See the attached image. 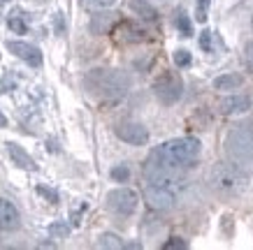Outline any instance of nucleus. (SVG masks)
I'll return each instance as SVG.
<instances>
[{"label": "nucleus", "instance_id": "c85d7f7f", "mask_svg": "<svg viewBox=\"0 0 253 250\" xmlns=\"http://www.w3.org/2000/svg\"><path fill=\"white\" fill-rule=\"evenodd\" d=\"M0 2H5V0H0Z\"/></svg>", "mask_w": 253, "mask_h": 250}, {"label": "nucleus", "instance_id": "1a4fd4ad", "mask_svg": "<svg viewBox=\"0 0 253 250\" xmlns=\"http://www.w3.org/2000/svg\"><path fill=\"white\" fill-rule=\"evenodd\" d=\"M116 137L126 142L130 146H146L149 144V130L142 125V123H132V121H126V123H119L114 128Z\"/></svg>", "mask_w": 253, "mask_h": 250}, {"label": "nucleus", "instance_id": "39448f33", "mask_svg": "<svg viewBox=\"0 0 253 250\" xmlns=\"http://www.w3.org/2000/svg\"><path fill=\"white\" fill-rule=\"evenodd\" d=\"M139 195L130 188H114L107 192V209L121 218H128L137 211Z\"/></svg>", "mask_w": 253, "mask_h": 250}, {"label": "nucleus", "instance_id": "6ab92c4d", "mask_svg": "<svg viewBox=\"0 0 253 250\" xmlns=\"http://www.w3.org/2000/svg\"><path fill=\"white\" fill-rule=\"evenodd\" d=\"M112 179H114V181H119V183H126L128 179H130V172H128V167H126V165L114 167V169H112Z\"/></svg>", "mask_w": 253, "mask_h": 250}, {"label": "nucleus", "instance_id": "f257e3e1", "mask_svg": "<svg viewBox=\"0 0 253 250\" xmlns=\"http://www.w3.org/2000/svg\"><path fill=\"white\" fill-rule=\"evenodd\" d=\"M202 144L195 137H174L163 142L158 148H154V153L149 155V165L158 167H169V169H181V167L193 165L200 158Z\"/></svg>", "mask_w": 253, "mask_h": 250}, {"label": "nucleus", "instance_id": "6e6552de", "mask_svg": "<svg viewBox=\"0 0 253 250\" xmlns=\"http://www.w3.org/2000/svg\"><path fill=\"white\" fill-rule=\"evenodd\" d=\"M146 183L163 185V188H169L176 192V188H181V183H184V176L179 174L176 169H169V167L149 165L146 167Z\"/></svg>", "mask_w": 253, "mask_h": 250}, {"label": "nucleus", "instance_id": "7ed1b4c3", "mask_svg": "<svg viewBox=\"0 0 253 250\" xmlns=\"http://www.w3.org/2000/svg\"><path fill=\"white\" fill-rule=\"evenodd\" d=\"M209 183L211 188L223 192V195H239L249 183V176L242 172L237 162H218L209 172Z\"/></svg>", "mask_w": 253, "mask_h": 250}, {"label": "nucleus", "instance_id": "b1692460", "mask_svg": "<svg viewBox=\"0 0 253 250\" xmlns=\"http://www.w3.org/2000/svg\"><path fill=\"white\" fill-rule=\"evenodd\" d=\"M38 192H40V195H44V197H49V199H51V202H54V204H56V202H58V195H56V192H51V190L42 188V185H40V188H38Z\"/></svg>", "mask_w": 253, "mask_h": 250}, {"label": "nucleus", "instance_id": "9d476101", "mask_svg": "<svg viewBox=\"0 0 253 250\" xmlns=\"http://www.w3.org/2000/svg\"><path fill=\"white\" fill-rule=\"evenodd\" d=\"M21 225V213L9 199L0 197V232H14Z\"/></svg>", "mask_w": 253, "mask_h": 250}, {"label": "nucleus", "instance_id": "f3484780", "mask_svg": "<svg viewBox=\"0 0 253 250\" xmlns=\"http://www.w3.org/2000/svg\"><path fill=\"white\" fill-rule=\"evenodd\" d=\"M79 5L88 12H102V9L114 7L116 0H79Z\"/></svg>", "mask_w": 253, "mask_h": 250}, {"label": "nucleus", "instance_id": "423d86ee", "mask_svg": "<svg viewBox=\"0 0 253 250\" xmlns=\"http://www.w3.org/2000/svg\"><path fill=\"white\" fill-rule=\"evenodd\" d=\"M181 91H184V83H181V76L176 72H163L154 83L156 98L161 100L163 105H174L176 100L181 98Z\"/></svg>", "mask_w": 253, "mask_h": 250}, {"label": "nucleus", "instance_id": "bb28decb", "mask_svg": "<svg viewBox=\"0 0 253 250\" xmlns=\"http://www.w3.org/2000/svg\"><path fill=\"white\" fill-rule=\"evenodd\" d=\"M163 248H186V243L184 241H168Z\"/></svg>", "mask_w": 253, "mask_h": 250}, {"label": "nucleus", "instance_id": "412c9836", "mask_svg": "<svg viewBox=\"0 0 253 250\" xmlns=\"http://www.w3.org/2000/svg\"><path fill=\"white\" fill-rule=\"evenodd\" d=\"M174 63H176V65H181V68L191 65V53L184 51V49H179V51L174 53Z\"/></svg>", "mask_w": 253, "mask_h": 250}, {"label": "nucleus", "instance_id": "f8f14e48", "mask_svg": "<svg viewBox=\"0 0 253 250\" xmlns=\"http://www.w3.org/2000/svg\"><path fill=\"white\" fill-rule=\"evenodd\" d=\"M251 109V100L246 95H228L221 100V111L225 116H239Z\"/></svg>", "mask_w": 253, "mask_h": 250}, {"label": "nucleus", "instance_id": "393cba45", "mask_svg": "<svg viewBox=\"0 0 253 250\" xmlns=\"http://www.w3.org/2000/svg\"><path fill=\"white\" fill-rule=\"evenodd\" d=\"M179 26H181V31H184L186 35H191V26H188V19H186V14H179Z\"/></svg>", "mask_w": 253, "mask_h": 250}, {"label": "nucleus", "instance_id": "f03ea898", "mask_svg": "<svg viewBox=\"0 0 253 250\" xmlns=\"http://www.w3.org/2000/svg\"><path fill=\"white\" fill-rule=\"evenodd\" d=\"M84 83L100 98H123L130 88V76L121 70H91Z\"/></svg>", "mask_w": 253, "mask_h": 250}, {"label": "nucleus", "instance_id": "9b49d317", "mask_svg": "<svg viewBox=\"0 0 253 250\" xmlns=\"http://www.w3.org/2000/svg\"><path fill=\"white\" fill-rule=\"evenodd\" d=\"M7 51L14 53L16 58H21V61H26L28 65H33V68H38L40 63H42V53H40L38 46L28 44V42H7Z\"/></svg>", "mask_w": 253, "mask_h": 250}, {"label": "nucleus", "instance_id": "cd10ccee", "mask_svg": "<svg viewBox=\"0 0 253 250\" xmlns=\"http://www.w3.org/2000/svg\"><path fill=\"white\" fill-rule=\"evenodd\" d=\"M5 125H7V118H5V116L0 114V128H5Z\"/></svg>", "mask_w": 253, "mask_h": 250}, {"label": "nucleus", "instance_id": "aec40b11", "mask_svg": "<svg viewBox=\"0 0 253 250\" xmlns=\"http://www.w3.org/2000/svg\"><path fill=\"white\" fill-rule=\"evenodd\" d=\"M209 2L211 0H198V9H195V19H198L200 23L207 21V9H209Z\"/></svg>", "mask_w": 253, "mask_h": 250}, {"label": "nucleus", "instance_id": "2eb2a0df", "mask_svg": "<svg viewBox=\"0 0 253 250\" xmlns=\"http://www.w3.org/2000/svg\"><path fill=\"white\" fill-rule=\"evenodd\" d=\"M244 83V76L242 74H221L214 79V88L216 91H235V88H239Z\"/></svg>", "mask_w": 253, "mask_h": 250}, {"label": "nucleus", "instance_id": "a878e982", "mask_svg": "<svg viewBox=\"0 0 253 250\" xmlns=\"http://www.w3.org/2000/svg\"><path fill=\"white\" fill-rule=\"evenodd\" d=\"M51 234H54V236H58V234L65 236V234H68V227H65V225H54V227H51Z\"/></svg>", "mask_w": 253, "mask_h": 250}, {"label": "nucleus", "instance_id": "5701e85b", "mask_svg": "<svg viewBox=\"0 0 253 250\" xmlns=\"http://www.w3.org/2000/svg\"><path fill=\"white\" fill-rule=\"evenodd\" d=\"M244 61H246V68L253 72V44L246 46V53H244Z\"/></svg>", "mask_w": 253, "mask_h": 250}, {"label": "nucleus", "instance_id": "4be33fe9", "mask_svg": "<svg viewBox=\"0 0 253 250\" xmlns=\"http://www.w3.org/2000/svg\"><path fill=\"white\" fill-rule=\"evenodd\" d=\"M200 46H202L205 51H211V33L209 31H205L200 35Z\"/></svg>", "mask_w": 253, "mask_h": 250}, {"label": "nucleus", "instance_id": "dca6fc26", "mask_svg": "<svg viewBox=\"0 0 253 250\" xmlns=\"http://www.w3.org/2000/svg\"><path fill=\"white\" fill-rule=\"evenodd\" d=\"M98 248L119 250V248H123V241L116 234H112V232H105V234H100V239H98Z\"/></svg>", "mask_w": 253, "mask_h": 250}, {"label": "nucleus", "instance_id": "0eeeda50", "mask_svg": "<svg viewBox=\"0 0 253 250\" xmlns=\"http://www.w3.org/2000/svg\"><path fill=\"white\" fill-rule=\"evenodd\" d=\"M144 199L154 211H169V209H174V204H176V192L169 188H163V185L146 183Z\"/></svg>", "mask_w": 253, "mask_h": 250}, {"label": "nucleus", "instance_id": "ddd939ff", "mask_svg": "<svg viewBox=\"0 0 253 250\" xmlns=\"http://www.w3.org/2000/svg\"><path fill=\"white\" fill-rule=\"evenodd\" d=\"M7 153H9V158L14 160L19 167H23V169H31V172L35 169V160L23 151L21 146H16V144H12V142H9V144H7Z\"/></svg>", "mask_w": 253, "mask_h": 250}, {"label": "nucleus", "instance_id": "20e7f679", "mask_svg": "<svg viewBox=\"0 0 253 250\" xmlns=\"http://www.w3.org/2000/svg\"><path fill=\"white\" fill-rule=\"evenodd\" d=\"M225 148L232 162L237 165H253V123H242L225 139Z\"/></svg>", "mask_w": 253, "mask_h": 250}, {"label": "nucleus", "instance_id": "a211bd4d", "mask_svg": "<svg viewBox=\"0 0 253 250\" xmlns=\"http://www.w3.org/2000/svg\"><path fill=\"white\" fill-rule=\"evenodd\" d=\"M112 16H114V14H98V16H95V19H93V23H91L93 33H105V31H107V26L114 21Z\"/></svg>", "mask_w": 253, "mask_h": 250}, {"label": "nucleus", "instance_id": "4468645a", "mask_svg": "<svg viewBox=\"0 0 253 250\" xmlns=\"http://www.w3.org/2000/svg\"><path fill=\"white\" fill-rule=\"evenodd\" d=\"M130 9L139 19H144V21H156L158 19V12L151 2H146V0H130Z\"/></svg>", "mask_w": 253, "mask_h": 250}]
</instances>
